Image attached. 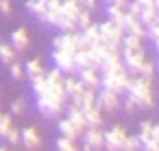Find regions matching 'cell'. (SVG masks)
I'll use <instances>...</instances> for the list:
<instances>
[{
	"label": "cell",
	"mask_w": 159,
	"mask_h": 151,
	"mask_svg": "<svg viewBox=\"0 0 159 151\" xmlns=\"http://www.w3.org/2000/svg\"><path fill=\"white\" fill-rule=\"evenodd\" d=\"M0 13L5 18H9L13 13V7H11V0H0Z\"/></svg>",
	"instance_id": "obj_34"
},
{
	"label": "cell",
	"mask_w": 159,
	"mask_h": 151,
	"mask_svg": "<svg viewBox=\"0 0 159 151\" xmlns=\"http://www.w3.org/2000/svg\"><path fill=\"white\" fill-rule=\"evenodd\" d=\"M79 5L83 11H89V13H96L100 9V0H79Z\"/></svg>",
	"instance_id": "obj_32"
},
{
	"label": "cell",
	"mask_w": 159,
	"mask_h": 151,
	"mask_svg": "<svg viewBox=\"0 0 159 151\" xmlns=\"http://www.w3.org/2000/svg\"><path fill=\"white\" fill-rule=\"evenodd\" d=\"M120 55H122V66L126 68V72L131 77H137L139 75V68L148 59L146 48H120Z\"/></svg>",
	"instance_id": "obj_3"
},
{
	"label": "cell",
	"mask_w": 159,
	"mask_h": 151,
	"mask_svg": "<svg viewBox=\"0 0 159 151\" xmlns=\"http://www.w3.org/2000/svg\"><path fill=\"white\" fill-rule=\"evenodd\" d=\"M61 11H63L68 18L76 20V16H79L83 9H81V5H79V0H63V5H61Z\"/></svg>",
	"instance_id": "obj_21"
},
{
	"label": "cell",
	"mask_w": 159,
	"mask_h": 151,
	"mask_svg": "<svg viewBox=\"0 0 159 151\" xmlns=\"http://www.w3.org/2000/svg\"><path fill=\"white\" fill-rule=\"evenodd\" d=\"M98 33H100V44L111 46V48H120L122 46L124 31H122L120 24H116L111 20H102V22H98Z\"/></svg>",
	"instance_id": "obj_2"
},
{
	"label": "cell",
	"mask_w": 159,
	"mask_h": 151,
	"mask_svg": "<svg viewBox=\"0 0 159 151\" xmlns=\"http://www.w3.org/2000/svg\"><path fill=\"white\" fill-rule=\"evenodd\" d=\"M152 125L155 123H150V120H142L139 123V134H137V138L144 142V140H148V138H152Z\"/></svg>",
	"instance_id": "obj_28"
},
{
	"label": "cell",
	"mask_w": 159,
	"mask_h": 151,
	"mask_svg": "<svg viewBox=\"0 0 159 151\" xmlns=\"http://www.w3.org/2000/svg\"><path fill=\"white\" fill-rule=\"evenodd\" d=\"M122 151H142V140L137 136H126V140L122 144Z\"/></svg>",
	"instance_id": "obj_29"
},
{
	"label": "cell",
	"mask_w": 159,
	"mask_h": 151,
	"mask_svg": "<svg viewBox=\"0 0 159 151\" xmlns=\"http://www.w3.org/2000/svg\"><path fill=\"white\" fill-rule=\"evenodd\" d=\"M157 16H159V11H157L155 7H142V13H139L142 27H144V29L155 27V24H157Z\"/></svg>",
	"instance_id": "obj_19"
},
{
	"label": "cell",
	"mask_w": 159,
	"mask_h": 151,
	"mask_svg": "<svg viewBox=\"0 0 159 151\" xmlns=\"http://www.w3.org/2000/svg\"><path fill=\"white\" fill-rule=\"evenodd\" d=\"M109 2H113V0H100V5H109Z\"/></svg>",
	"instance_id": "obj_42"
},
{
	"label": "cell",
	"mask_w": 159,
	"mask_h": 151,
	"mask_svg": "<svg viewBox=\"0 0 159 151\" xmlns=\"http://www.w3.org/2000/svg\"><path fill=\"white\" fill-rule=\"evenodd\" d=\"M76 79H79L87 90H94V92L100 90V72H98V70H92V68L79 70V72H76Z\"/></svg>",
	"instance_id": "obj_11"
},
{
	"label": "cell",
	"mask_w": 159,
	"mask_h": 151,
	"mask_svg": "<svg viewBox=\"0 0 159 151\" xmlns=\"http://www.w3.org/2000/svg\"><path fill=\"white\" fill-rule=\"evenodd\" d=\"M13 127V116L11 114H0V140L5 138V134Z\"/></svg>",
	"instance_id": "obj_30"
},
{
	"label": "cell",
	"mask_w": 159,
	"mask_h": 151,
	"mask_svg": "<svg viewBox=\"0 0 159 151\" xmlns=\"http://www.w3.org/2000/svg\"><path fill=\"white\" fill-rule=\"evenodd\" d=\"M0 151H7V149H5V147H0Z\"/></svg>",
	"instance_id": "obj_44"
},
{
	"label": "cell",
	"mask_w": 159,
	"mask_h": 151,
	"mask_svg": "<svg viewBox=\"0 0 159 151\" xmlns=\"http://www.w3.org/2000/svg\"><path fill=\"white\" fill-rule=\"evenodd\" d=\"M96 105L102 110V114H105V112L113 114V112L122 110V96L116 94V92H111V90L100 88V90L96 92Z\"/></svg>",
	"instance_id": "obj_5"
},
{
	"label": "cell",
	"mask_w": 159,
	"mask_h": 151,
	"mask_svg": "<svg viewBox=\"0 0 159 151\" xmlns=\"http://www.w3.org/2000/svg\"><path fill=\"white\" fill-rule=\"evenodd\" d=\"M7 144H11V147H20V127H11L7 134H5V138H2Z\"/></svg>",
	"instance_id": "obj_27"
},
{
	"label": "cell",
	"mask_w": 159,
	"mask_h": 151,
	"mask_svg": "<svg viewBox=\"0 0 159 151\" xmlns=\"http://www.w3.org/2000/svg\"><path fill=\"white\" fill-rule=\"evenodd\" d=\"M142 151H159V144H157L152 138H148V140L142 142Z\"/></svg>",
	"instance_id": "obj_35"
},
{
	"label": "cell",
	"mask_w": 159,
	"mask_h": 151,
	"mask_svg": "<svg viewBox=\"0 0 159 151\" xmlns=\"http://www.w3.org/2000/svg\"><path fill=\"white\" fill-rule=\"evenodd\" d=\"M155 75H159V57L155 59Z\"/></svg>",
	"instance_id": "obj_39"
},
{
	"label": "cell",
	"mask_w": 159,
	"mask_h": 151,
	"mask_svg": "<svg viewBox=\"0 0 159 151\" xmlns=\"http://www.w3.org/2000/svg\"><path fill=\"white\" fill-rule=\"evenodd\" d=\"M9 44L13 46L16 53H24L31 48V35H29V29L26 27H18L11 31V37H9Z\"/></svg>",
	"instance_id": "obj_10"
},
{
	"label": "cell",
	"mask_w": 159,
	"mask_h": 151,
	"mask_svg": "<svg viewBox=\"0 0 159 151\" xmlns=\"http://www.w3.org/2000/svg\"><path fill=\"white\" fill-rule=\"evenodd\" d=\"M152 46H155V53H157V57H159V42H155Z\"/></svg>",
	"instance_id": "obj_40"
},
{
	"label": "cell",
	"mask_w": 159,
	"mask_h": 151,
	"mask_svg": "<svg viewBox=\"0 0 159 151\" xmlns=\"http://www.w3.org/2000/svg\"><path fill=\"white\" fill-rule=\"evenodd\" d=\"M44 75H46V68H44V61L39 57H33V59H29L24 64V77L29 81H33L37 77H44Z\"/></svg>",
	"instance_id": "obj_15"
},
{
	"label": "cell",
	"mask_w": 159,
	"mask_h": 151,
	"mask_svg": "<svg viewBox=\"0 0 159 151\" xmlns=\"http://www.w3.org/2000/svg\"><path fill=\"white\" fill-rule=\"evenodd\" d=\"M79 151H94V149H92V147H89V144H87V142H83V144H81V149H79Z\"/></svg>",
	"instance_id": "obj_38"
},
{
	"label": "cell",
	"mask_w": 159,
	"mask_h": 151,
	"mask_svg": "<svg viewBox=\"0 0 159 151\" xmlns=\"http://www.w3.org/2000/svg\"><path fill=\"white\" fill-rule=\"evenodd\" d=\"M81 138H83V142H87L94 151H100V149H102V142H105V131H102V127H87Z\"/></svg>",
	"instance_id": "obj_12"
},
{
	"label": "cell",
	"mask_w": 159,
	"mask_h": 151,
	"mask_svg": "<svg viewBox=\"0 0 159 151\" xmlns=\"http://www.w3.org/2000/svg\"><path fill=\"white\" fill-rule=\"evenodd\" d=\"M42 134L35 125H29L24 129H20V144L24 147V151H37L42 147Z\"/></svg>",
	"instance_id": "obj_8"
},
{
	"label": "cell",
	"mask_w": 159,
	"mask_h": 151,
	"mask_svg": "<svg viewBox=\"0 0 159 151\" xmlns=\"http://www.w3.org/2000/svg\"><path fill=\"white\" fill-rule=\"evenodd\" d=\"M0 61H2L5 66L18 61V53L13 51V46L9 42H0Z\"/></svg>",
	"instance_id": "obj_20"
},
{
	"label": "cell",
	"mask_w": 159,
	"mask_h": 151,
	"mask_svg": "<svg viewBox=\"0 0 159 151\" xmlns=\"http://www.w3.org/2000/svg\"><path fill=\"white\" fill-rule=\"evenodd\" d=\"M105 20H111V22H116V24H120L122 22V18L126 16V7L124 5H118V2H109V5H105Z\"/></svg>",
	"instance_id": "obj_17"
},
{
	"label": "cell",
	"mask_w": 159,
	"mask_h": 151,
	"mask_svg": "<svg viewBox=\"0 0 159 151\" xmlns=\"http://www.w3.org/2000/svg\"><path fill=\"white\" fill-rule=\"evenodd\" d=\"M92 24H94V13L81 11V13L76 16V31H85V29H89Z\"/></svg>",
	"instance_id": "obj_23"
},
{
	"label": "cell",
	"mask_w": 159,
	"mask_h": 151,
	"mask_svg": "<svg viewBox=\"0 0 159 151\" xmlns=\"http://www.w3.org/2000/svg\"><path fill=\"white\" fill-rule=\"evenodd\" d=\"M152 7H155V9L159 11V0H155V2H152Z\"/></svg>",
	"instance_id": "obj_41"
},
{
	"label": "cell",
	"mask_w": 159,
	"mask_h": 151,
	"mask_svg": "<svg viewBox=\"0 0 159 151\" xmlns=\"http://www.w3.org/2000/svg\"><path fill=\"white\" fill-rule=\"evenodd\" d=\"M157 27H159V16H157Z\"/></svg>",
	"instance_id": "obj_45"
},
{
	"label": "cell",
	"mask_w": 159,
	"mask_h": 151,
	"mask_svg": "<svg viewBox=\"0 0 159 151\" xmlns=\"http://www.w3.org/2000/svg\"><path fill=\"white\" fill-rule=\"evenodd\" d=\"M24 112H26V101H24L22 96L13 99V101H11V107H9V114H11V116H22Z\"/></svg>",
	"instance_id": "obj_26"
},
{
	"label": "cell",
	"mask_w": 159,
	"mask_h": 151,
	"mask_svg": "<svg viewBox=\"0 0 159 151\" xmlns=\"http://www.w3.org/2000/svg\"><path fill=\"white\" fill-rule=\"evenodd\" d=\"M66 114H68V118L81 129V131H85L87 129V123H85V118H83V110L81 107H76V105H66Z\"/></svg>",
	"instance_id": "obj_18"
},
{
	"label": "cell",
	"mask_w": 159,
	"mask_h": 151,
	"mask_svg": "<svg viewBox=\"0 0 159 151\" xmlns=\"http://www.w3.org/2000/svg\"><path fill=\"white\" fill-rule=\"evenodd\" d=\"M52 51H66V53H76L81 51V31L72 33H59L52 37Z\"/></svg>",
	"instance_id": "obj_4"
},
{
	"label": "cell",
	"mask_w": 159,
	"mask_h": 151,
	"mask_svg": "<svg viewBox=\"0 0 159 151\" xmlns=\"http://www.w3.org/2000/svg\"><path fill=\"white\" fill-rule=\"evenodd\" d=\"M16 151H24V149H16Z\"/></svg>",
	"instance_id": "obj_46"
},
{
	"label": "cell",
	"mask_w": 159,
	"mask_h": 151,
	"mask_svg": "<svg viewBox=\"0 0 159 151\" xmlns=\"http://www.w3.org/2000/svg\"><path fill=\"white\" fill-rule=\"evenodd\" d=\"M57 129H59V136H63V138H70V140H79L81 136H83V131L68 118V116H63V118H57Z\"/></svg>",
	"instance_id": "obj_13"
},
{
	"label": "cell",
	"mask_w": 159,
	"mask_h": 151,
	"mask_svg": "<svg viewBox=\"0 0 159 151\" xmlns=\"http://www.w3.org/2000/svg\"><path fill=\"white\" fill-rule=\"evenodd\" d=\"M9 75H11L16 81H22V79H24V66H22L20 61L9 64Z\"/></svg>",
	"instance_id": "obj_31"
},
{
	"label": "cell",
	"mask_w": 159,
	"mask_h": 151,
	"mask_svg": "<svg viewBox=\"0 0 159 151\" xmlns=\"http://www.w3.org/2000/svg\"><path fill=\"white\" fill-rule=\"evenodd\" d=\"M0 114H2V112H0Z\"/></svg>",
	"instance_id": "obj_47"
},
{
	"label": "cell",
	"mask_w": 159,
	"mask_h": 151,
	"mask_svg": "<svg viewBox=\"0 0 159 151\" xmlns=\"http://www.w3.org/2000/svg\"><path fill=\"white\" fill-rule=\"evenodd\" d=\"M122 110H124L126 114H135V112H139V107H137V105H135V103H133V101H131L129 96H126V99L122 101Z\"/></svg>",
	"instance_id": "obj_33"
},
{
	"label": "cell",
	"mask_w": 159,
	"mask_h": 151,
	"mask_svg": "<svg viewBox=\"0 0 159 151\" xmlns=\"http://www.w3.org/2000/svg\"><path fill=\"white\" fill-rule=\"evenodd\" d=\"M137 77H144V79H152V81H155V59L148 57V59L144 61V66L139 68V75H137Z\"/></svg>",
	"instance_id": "obj_25"
},
{
	"label": "cell",
	"mask_w": 159,
	"mask_h": 151,
	"mask_svg": "<svg viewBox=\"0 0 159 151\" xmlns=\"http://www.w3.org/2000/svg\"><path fill=\"white\" fill-rule=\"evenodd\" d=\"M152 140L159 144V123H157V125H152Z\"/></svg>",
	"instance_id": "obj_36"
},
{
	"label": "cell",
	"mask_w": 159,
	"mask_h": 151,
	"mask_svg": "<svg viewBox=\"0 0 159 151\" xmlns=\"http://www.w3.org/2000/svg\"><path fill=\"white\" fill-rule=\"evenodd\" d=\"M24 9L26 13H31L37 22H46V16H48V7L46 2H37V0H24Z\"/></svg>",
	"instance_id": "obj_14"
},
{
	"label": "cell",
	"mask_w": 159,
	"mask_h": 151,
	"mask_svg": "<svg viewBox=\"0 0 159 151\" xmlns=\"http://www.w3.org/2000/svg\"><path fill=\"white\" fill-rule=\"evenodd\" d=\"M83 118H85L87 127H102L105 125V114H102V110L98 105L83 110Z\"/></svg>",
	"instance_id": "obj_16"
},
{
	"label": "cell",
	"mask_w": 159,
	"mask_h": 151,
	"mask_svg": "<svg viewBox=\"0 0 159 151\" xmlns=\"http://www.w3.org/2000/svg\"><path fill=\"white\" fill-rule=\"evenodd\" d=\"M120 48H146V40H142V37H137V35H126V33H124Z\"/></svg>",
	"instance_id": "obj_22"
},
{
	"label": "cell",
	"mask_w": 159,
	"mask_h": 151,
	"mask_svg": "<svg viewBox=\"0 0 159 151\" xmlns=\"http://www.w3.org/2000/svg\"><path fill=\"white\" fill-rule=\"evenodd\" d=\"M79 140H70V138H63V136H59L57 140H55V147H57V151H79V144H76Z\"/></svg>",
	"instance_id": "obj_24"
},
{
	"label": "cell",
	"mask_w": 159,
	"mask_h": 151,
	"mask_svg": "<svg viewBox=\"0 0 159 151\" xmlns=\"http://www.w3.org/2000/svg\"><path fill=\"white\" fill-rule=\"evenodd\" d=\"M37 2H48V0H37Z\"/></svg>",
	"instance_id": "obj_43"
},
{
	"label": "cell",
	"mask_w": 159,
	"mask_h": 151,
	"mask_svg": "<svg viewBox=\"0 0 159 151\" xmlns=\"http://www.w3.org/2000/svg\"><path fill=\"white\" fill-rule=\"evenodd\" d=\"M152 79H144V77H133L126 96L139 107V110H152L155 107V92H152Z\"/></svg>",
	"instance_id": "obj_1"
},
{
	"label": "cell",
	"mask_w": 159,
	"mask_h": 151,
	"mask_svg": "<svg viewBox=\"0 0 159 151\" xmlns=\"http://www.w3.org/2000/svg\"><path fill=\"white\" fill-rule=\"evenodd\" d=\"M135 2H137L139 7H152V2H155V0H135Z\"/></svg>",
	"instance_id": "obj_37"
},
{
	"label": "cell",
	"mask_w": 159,
	"mask_h": 151,
	"mask_svg": "<svg viewBox=\"0 0 159 151\" xmlns=\"http://www.w3.org/2000/svg\"><path fill=\"white\" fill-rule=\"evenodd\" d=\"M126 127L124 125H113L109 131H105V142L102 149L105 151H122V144L126 140Z\"/></svg>",
	"instance_id": "obj_6"
},
{
	"label": "cell",
	"mask_w": 159,
	"mask_h": 151,
	"mask_svg": "<svg viewBox=\"0 0 159 151\" xmlns=\"http://www.w3.org/2000/svg\"><path fill=\"white\" fill-rule=\"evenodd\" d=\"M35 107H37L39 116H44L48 120H57L66 112V105H59V103H55V101H50L46 96H35Z\"/></svg>",
	"instance_id": "obj_7"
},
{
	"label": "cell",
	"mask_w": 159,
	"mask_h": 151,
	"mask_svg": "<svg viewBox=\"0 0 159 151\" xmlns=\"http://www.w3.org/2000/svg\"><path fill=\"white\" fill-rule=\"evenodd\" d=\"M50 59H52V66L57 70H61L63 75H76V68H74V55L72 53H66V51H52L50 53Z\"/></svg>",
	"instance_id": "obj_9"
}]
</instances>
